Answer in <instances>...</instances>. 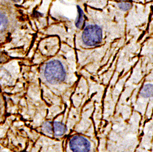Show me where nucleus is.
I'll use <instances>...</instances> for the list:
<instances>
[{
	"label": "nucleus",
	"mask_w": 153,
	"mask_h": 152,
	"mask_svg": "<svg viewBox=\"0 0 153 152\" xmlns=\"http://www.w3.org/2000/svg\"><path fill=\"white\" fill-rule=\"evenodd\" d=\"M53 128H54V134L56 136H61L66 133V126L61 122H54Z\"/></svg>",
	"instance_id": "obj_4"
},
{
	"label": "nucleus",
	"mask_w": 153,
	"mask_h": 152,
	"mask_svg": "<svg viewBox=\"0 0 153 152\" xmlns=\"http://www.w3.org/2000/svg\"><path fill=\"white\" fill-rule=\"evenodd\" d=\"M43 131L48 134H52V127L50 122H46L45 123L43 126Z\"/></svg>",
	"instance_id": "obj_9"
},
{
	"label": "nucleus",
	"mask_w": 153,
	"mask_h": 152,
	"mask_svg": "<svg viewBox=\"0 0 153 152\" xmlns=\"http://www.w3.org/2000/svg\"><path fill=\"white\" fill-rule=\"evenodd\" d=\"M118 6L121 10L124 11H128L131 7V3L126 1L120 2L118 4Z\"/></svg>",
	"instance_id": "obj_8"
},
{
	"label": "nucleus",
	"mask_w": 153,
	"mask_h": 152,
	"mask_svg": "<svg viewBox=\"0 0 153 152\" xmlns=\"http://www.w3.org/2000/svg\"><path fill=\"white\" fill-rule=\"evenodd\" d=\"M140 95L145 98L153 97V85L148 84L144 86L141 91Z\"/></svg>",
	"instance_id": "obj_6"
},
{
	"label": "nucleus",
	"mask_w": 153,
	"mask_h": 152,
	"mask_svg": "<svg viewBox=\"0 0 153 152\" xmlns=\"http://www.w3.org/2000/svg\"><path fill=\"white\" fill-rule=\"evenodd\" d=\"M120 1H126L127 0H120Z\"/></svg>",
	"instance_id": "obj_10"
},
{
	"label": "nucleus",
	"mask_w": 153,
	"mask_h": 152,
	"mask_svg": "<svg viewBox=\"0 0 153 152\" xmlns=\"http://www.w3.org/2000/svg\"><path fill=\"white\" fill-rule=\"evenodd\" d=\"M82 38L85 45L95 46L100 44L102 40V30L98 26L89 25L83 30Z\"/></svg>",
	"instance_id": "obj_2"
},
{
	"label": "nucleus",
	"mask_w": 153,
	"mask_h": 152,
	"mask_svg": "<svg viewBox=\"0 0 153 152\" xmlns=\"http://www.w3.org/2000/svg\"><path fill=\"white\" fill-rule=\"evenodd\" d=\"M69 146L73 152H89L91 144L85 137L76 135L70 139Z\"/></svg>",
	"instance_id": "obj_3"
},
{
	"label": "nucleus",
	"mask_w": 153,
	"mask_h": 152,
	"mask_svg": "<svg viewBox=\"0 0 153 152\" xmlns=\"http://www.w3.org/2000/svg\"><path fill=\"white\" fill-rule=\"evenodd\" d=\"M44 75L49 83L57 84L65 80L66 72L60 61L53 60L48 62L45 65Z\"/></svg>",
	"instance_id": "obj_1"
},
{
	"label": "nucleus",
	"mask_w": 153,
	"mask_h": 152,
	"mask_svg": "<svg viewBox=\"0 0 153 152\" xmlns=\"http://www.w3.org/2000/svg\"><path fill=\"white\" fill-rule=\"evenodd\" d=\"M85 13L79 7H78V16L75 21V25L79 29L82 27L85 22Z\"/></svg>",
	"instance_id": "obj_5"
},
{
	"label": "nucleus",
	"mask_w": 153,
	"mask_h": 152,
	"mask_svg": "<svg viewBox=\"0 0 153 152\" xmlns=\"http://www.w3.org/2000/svg\"><path fill=\"white\" fill-rule=\"evenodd\" d=\"M7 25V17L0 13V31L6 29Z\"/></svg>",
	"instance_id": "obj_7"
}]
</instances>
